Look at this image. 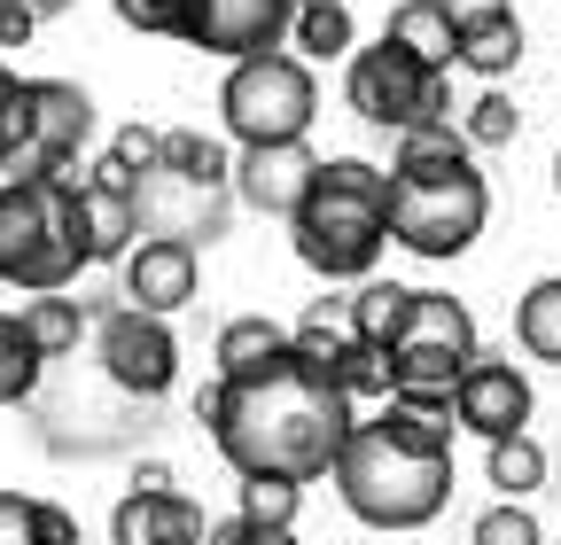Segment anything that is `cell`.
Segmentation results:
<instances>
[{"instance_id": "20", "label": "cell", "mask_w": 561, "mask_h": 545, "mask_svg": "<svg viewBox=\"0 0 561 545\" xmlns=\"http://www.w3.org/2000/svg\"><path fill=\"white\" fill-rule=\"evenodd\" d=\"M16 327H24V344L47 359V367H62V359H79V344H87V304L79 297H24V312H16Z\"/></svg>"}, {"instance_id": "27", "label": "cell", "mask_w": 561, "mask_h": 545, "mask_svg": "<svg viewBox=\"0 0 561 545\" xmlns=\"http://www.w3.org/2000/svg\"><path fill=\"white\" fill-rule=\"evenodd\" d=\"M39 382H47V359L24 344L16 312H0V405H32V397H39Z\"/></svg>"}, {"instance_id": "18", "label": "cell", "mask_w": 561, "mask_h": 545, "mask_svg": "<svg viewBox=\"0 0 561 545\" xmlns=\"http://www.w3.org/2000/svg\"><path fill=\"white\" fill-rule=\"evenodd\" d=\"M382 39H390V47H405L421 71H453V62H460V32L445 24L437 0H398L390 24H382Z\"/></svg>"}, {"instance_id": "2", "label": "cell", "mask_w": 561, "mask_h": 545, "mask_svg": "<svg viewBox=\"0 0 561 545\" xmlns=\"http://www.w3.org/2000/svg\"><path fill=\"white\" fill-rule=\"evenodd\" d=\"M289 242L320 281H367L390 250V164L320 156L297 219H289Z\"/></svg>"}, {"instance_id": "38", "label": "cell", "mask_w": 561, "mask_h": 545, "mask_svg": "<svg viewBox=\"0 0 561 545\" xmlns=\"http://www.w3.org/2000/svg\"><path fill=\"white\" fill-rule=\"evenodd\" d=\"M437 9H445V24H453V32H476V24L515 16V0H437Z\"/></svg>"}, {"instance_id": "40", "label": "cell", "mask_w": 561, "mask_h": 545, "mask_svg": "<svg viewBox=\"0 0 561 545\" xmlns=\"http://www.w3.org/2000/svg\"><path fill=\"white\" fill-rule=\"evenodd\" d=\"M39 537H47V545H79V514L55 507V499H39Z\"/></svg>"}, {"instance_id": "13", "label": "cell", "mask_w": 561, "mask_h": 545, "mask_svg": "<svg viewBox=\"0 0 561 545\" xmlns=\"http://www.w3.org/2000/svg\"><path fill=\"white\" fill-rule=\"evenodd\" d=\"M289 16L297 0H187V24H180V47H203V55H265L289 39Z\"/></svg>"}, {"instance_id": "33", "label": "cell", "mask_w": 561, "mask_h": 545, "mask_svg": "<svg viewBox=\"0 0 561 545\" xmlns=\"http://www.w3.org/2000/svg\"><path fill=\"white\" fill-rule=\"evenodd\" d=\"M375 421H382L390 437H405L413 452H445V460H453V437H460L445 414H405V405H390V397H382V414H375Z\"/></svg>"}, {"instance_id": "5", "label": "cell", "mask_w": 561, "mask_h": 545, "mask_svg": "<svg viewBox=\"0 0 561 545\" xmlns=\"http://www.w3.org/2000/svg\"><path fill=\"white\" fill-rule=\"evenodd\" d=\"M219 117H227V132H234L242 149H265V141H305L312 117H320V79H312V62H297L289 47H265V55L227 62Z\"/></svg>"}, {"instance_id": "1", "label": "cell", "mask_w": 561, "mask_h": 545, "mask_svg": "<svg viewBox=\"0 0 561 545\" xmlns=\"http://www.w3.org/2000/svg\"><path fill=\"white\" fill-rule=\"evenodd\" d=\"M195 421L210 429V444H219V460L234 475L320 484V475L335 467V452H343V437L359 429V405L335 390V374L320 359H305L289 344L250 382H210L195 397Z\"/></svg>"}, {"instance_id": "35", "label": "cell", "mask_w": 561, "mask_h": 545, "mask_svg": "<svg viewBox=\"0 0 561 545\" xmlns=\"http://www.w3.org/2000/svg\"><path fill=\"white\" fill-rule=\"evenodd\" d=\"M0 545H47V537H39V499L0 491Z\"/></svg>"}, {"instance_id": "26", "label": "cell", "mask_w": 561, "mask_h": 545, "mask_svg": "<svg viewBox=\"0 0 561 545\" xmlns=\"http://www.w3.org/2000/svg\"><path fill=\"white\" fill-rule=\"evenodd\" d=\"M515 344H523L530 359L561 367V272H553V281H538V289H523V304H515Z\"/></svg>"}, {"instance_id": "29", "label": "cell", "mask_w": 561, "mask_h": 545, "mask_svg": "<svg viewBox=\"0 0 561 545\" xmlns=\"http://www.w3.org/2000/svg\"><path fill=\"white\" fill-rule=\"evenodd\" d=\"M297 507H305V484H289V475H242V522L257 530H297Z\"/></svg>"}, {"instance_id": "43", "label": "cell", "mask_w": 561, "mask_h": 545, "mask_svg": "<svg viewBox=\"0 0 561 545\" xmlns=\"http://www.w3.org/2000/svg\"><path fill=\"white\" fill-rule=\"evenodd\" d=\"M553 187H561V156H553Z\"/></svg>"}, {"instance_id": "3", "label": "cell", "mask_w": 561, "mask_h": 545, "mask_svg": "<svg viewBox=\"0 0 561 545\" xmlns=\"http://www.w3.org/2000/svg\"><path fill=\"white\" fill-rule=\"evenodd\" d=\"M328 484H335L343 514L367 522V530H430L445 514V499H453V460L445 452H413L382 421H359L343 437Z\"/></svg>"}, {"instance_id": "21", "label": "cell", "mask_w": 561, "mask_h": 545, "mask_svg": "<svg viewBox=\"0 0 561 545\" xmlns=\"http://www.w3.org/2000/svg\"><path fill=\"white\" fill-rule=\"evenodd\" d=\"M460 164H476L468 141H460V125H413V132H398L390 179H445V172H460Z\"/></svg>"}, {"instance_id": "12", "label": "cell", "mask_w": 561, "mask_h": 545, "mask_svg": "<svg viewBox=\"0 0 561 545\" xmlns=\"http://www.w3.org/2000/svg\"><path fill=\"white\" fill-rule=\"evenodd\" d=\"M195 289H203V257H195V242L140 234V242L117 257V304H133V312L172 320V312L195 304Z\"/></svg>"}, {"instance_id": "36", "label": "cell", "mask_w": 561, "mask_h": 545, "mask_svg": "<svg viewBox=\"0 0 561 545\" xmlns=\"http://www.w3.org/2000/svg\"><path fill=\"white\" fill-rule=\"evenodd\" d=\"M110 156H117L125 172H140V179H149V172H157V125H125L117 141H110Z\"/></svg>"}, {"instance_id": "8", "label": "cell", "mask_w": 561, "mask_h": 545, "mask_svg": "<svg viewBox=\"0 0 561 545\" xmlns=\"http://www.w3.org/2000/svg\"><path fill=\"white\" fill-rule=\"evenodd\" d=\"M468 359H476V312L460 297H445V289H413L405 327L390 335V351H382L390 397L398 390H453Z\"/></svg>"}, {"instance_id": "24", "label": "cell", "mask_w": 561, "mask_h": 545, "mask_svg": "<svg viewBox=\"0 0 561 545\" xmlns=\"http://www.w3.org/2000/svg\"><path fill=\"white\" fill-rule=\"evenodd\" d=\"M405 304H413V289L405 281H359V297H343V320H351V335L359 344H375V351H390V335L405 327Z\"/></svg>"}, {"instance_id": "14", "label": "cell", "mask_w": 561, "mask_h": 545, "mask_svg": "<svg viewBox=\"0 0 561 545\" xmlns=\"http://www.w3.org/2000/svg\"><path fill=\"white\" fill-rule=\"evenodd\" d=\"M312 172H320L312 141H265V149H242V156H234L227 195L242 202V211H257V219H297Z\"/></svg>"}, {"instance_id": "28", "label": "cell", "mask_w": 561, "mask_h": 545, "mask_svg": "<svg viewBox=\"0 0 561 545\" xmlns=\"http://www.w3.org/2000/svg\"><path fill=\"white\" fill-rule=\"evenodd\" d=\"M460 62H468L476 79H507L515 62H523V24H515V16H500V24L460 32Z\"/></svg>"}, {"instance_id": "37", "label": "cell", "mask_w": 561, "mask_h": 545, "mask_svg": "<svg viewBox=\"0 0 561 545\" xmlns=\"http://www.w3.org/2000/svg\"><path fill=\"white\" fill-rule=\"evenodd\" d=\"M203 545H297V530H257V522L227 514V522H210V530H203Z\"/></svg>"}, {"instance_id": "30", "label": "cell", "mask_w": 561, "mask_h": 545, "mask_svg": "<svg viewBox=\"0 0 561 545\" xmlns=\"http://www.w3.org/2000/svg\"><path fill=\"white\" fill-rule=\"evenodd\" d=\"M328 374H335V390H343L351 405H382V397H390V367H382L375 344H359V335L328 359Z\"/></svg>"}, {"instance_id": "22", "label": "cell", "mask_w": 561, "mask_h": 545, "mask_svg": "<svg viewBox=\"0 0 561 545\" xmlns=\"http://www.w3.org/2000/svg\"><path fill=\"white\" fill-rule=\"evenodd\" d=\"M280 47H289L297 62H335V55L359 47V32H351L343 0H305V9L289 16V39H280Z\"/></svg>"}, {"instance_id": "17", "label": "cell", "mask_w": 561, "mask_h": 545, "mask_svg": "<svg viewBox=\"0 0 561 545\" xmlns=\"http://www.w3.org/2000/svg\"><path fill=\"white\" fill-rule=\"evenodd\" d=\"M79 234H87V265H117L140 242V202L117 195V187L79 179Z\"/></svg>"}, {"instance_id": "44", "label": "cell", "mask_w": 561, "mask_h": 545, "mask_svg": "<svg viewBox=\"0 0 561 545\" xmlns=\"http://www.w3.org/2000/svg\"><path fill=\"white\" fill-rule=\"evenodd\" d=\"M297 9H305V0H297Z\"/></svg>"}, {"instance_id": "32", "label": "cell", "mask_w": 561, "mask_h": 545, "mask_svg": "<svg viewBox=\"0 0 561 545\" xmlns=\"http://www.w3.org/2000/svg\"><path fill=\"white\" fill-rule=\"evenodd\" d=\"M468 545H546V530H538V514H530L523 499H500V507L476 514Z\"/></svg>"}, {"instance_id": "41", "label": "cell", "mask_w": 561, "mask_h": 545, "mask_svg": "<svg viewBox=\"0 0 561 545\" xmlns=\"http://www.w3.org/2000/svg\"><path fill=\"white\" fill-rule=\"evenodd\" d=\"M133 491H180V475L164 460H133Z\"/></svg>"}, {"instance_id": "31", "label": "cell", "mask_w": 561, "mask_h": 545, "mask_svg": "<svg viewBox=\"0 0 561 545\" xmlns=\"http://www.w3.org/2000/svg\"><path fill=\"white\" fill-rule=\"evenodd\" d=\"M515 132H523V109H515L500 86L468 102V125H460V141H468V149H507Z\"/></svg>"}, {"instance_id": "25", "label": "cell", "mask_w": 561, "mask_h": 545, "mask_svg": "<svg viewBox=\"0 0 561 545\" xmlns=\"http://www.w3.org/2000/svg\"><path fill=\"white\" fill-rule=\"evenodd\" d=\"M483 484L500 491V499H530L546 491V444L523 429V437H500V444H483Z\"/></svg>"}, {"instance_id": "6", "label": "cell", "mask_w": 561, "mask_h": 545, "mask_svg": "<svg viewBox=\"0 0 561 545\" xmlns=\"http://www.w3.org/2000/svg\"><path fill=\"white\" fill-rule=\"evenodd\" d=\"M343 102L375 132H413V125H453V71H421V62L390 39L343 55Z\"/></svg>"}, {"instance_id": "42", "label": "cell", "mask_w": 561, "mask_h": 545, "mask_svg": "<svg viewBox=\"0 0 561 545\" xmlns=\"http://www.w3.org/2000/svg\"><path fill=\"white\" fill-rule=\"evenodd\" d=\"M24 9H32V16H62V9H70V0H24Z\"/></svg>"}, {"instance_id": "39", "label": "cell", "mask_w": 561, "mask_h": 545, "mask_svg": "<svg viewBox=\"0 0 561 545\" xmlns=\"http://www.w3.org/2000/svg\"><path fill=\"white\" fill-rule=\"evenodd\" d=\"M39 32V16L24 9V0H0V62H9V47H24Z\"/></svg>"}, {"instance_id": "16", "label": "cell", "mask_w": 561, "mask_h": 545, "mask_svg": "<svg viewBox=\"0 0 561 545\" xmlns=\"http://www.w3.org/2000/svg\"><path fill=\"white\" fill-rule=\"evenodd\" d=\"M203 507L187 491H125L110 507V545H203Z\"/></svg>"}, {"instance_id": "4", "label": "cell", "mask_w": 561, "mask_h": 545, "mask_svg": "<svg viewBox=\"0 0 561 545\" xmlns=\"http://www.w3.org/2000/svg\"><path fill=\"white\" fill-rule=\"evenodd\" d=\"M87 272L79 234V172L0 179V281L24 297H55Z\"/></svg>"}, {"instance_id": "7", "label": "cell", "mask_w": 561, "mask_h": 545, "mask_svg": "<svg viewBox=\"0 0 561 545\" xmlns=\"http://www.w3.org/2000/svg\"><path fill=\"white\" fill-rule=\"evenodd\" d=\"M483 219H491V187L476 164H460L445 179H390V242L430 265L460 257L483 234Z\"/></svg>"}, {"instance_id": "23", "label": "cell", "mask_w": 561, "mask_h": 545, "mask_svg": "<svg viewBox=\"0 0 561 545\" xmlns=\"http://www.w3.org/2000/svg\"><path fill=\"white\" fill-rule=\"evenodd\" d=\"M157 172H172V179H187V187H227L234 156H227L219 141H210V132L172 125V132H157Z\"/></svg>"}, {"instance_id": "15", "label": "cell", "mask_w": 561, "mask_h": 545, "mask_svg": "<svg viewBox=\"0 0 561 545\" xmlns=\"http://www.w3.org/2000/svg\"><path fill=\"white\" fill-rule=\"evenodd\" d=\"M140 234H172V242H219L227 234V187H187L172 172L140 179Z\"/></svg>"}, {"instance_id": "34", "label": "cell", "mask_w": 561, "mask_h": 545, "mask_svg": "<svg viewBox=\"0 0 561 545\" xmlns=\"http://www.w3.org/2000/svg\"><path fill=\"white\" fill-rule=\"evenodd\" d=\"M110 9H117V24L149 32V39H180V24H187V0H110Z\"/></svg>"}, {"instance_id": "19", "label": "cell", "mask_w": 561, "mask_h": 545, "mask_svg": "<svg viewBox=\"0 0 561 545\" xmlns=\"http://www.w3.org/2000/svg\"><path fill=\"white\" fill-rule=\"evenodd\" d=\"M280 351H289V327L265 320V312L227 320V327H219V344H210V359H219V382H250V374H265Z\"/></svg>"}, {"instance_id": "9", "label": "cell", "mask_w": 561, "mask_h": 545, "mask_svg": "<svg viewBox=\"0 0 561 545\" xmlns=\"http://www.w3.org/2000/svg\"><path fill=\"white\" fill-rule=\"evenodd\" d=\"M87 335H94V367H102L133 405H157V397L180 382V335H172V320L133 312V304H110Z\"/></svg>"}, {"instance_id": "10", "label": "cell", "mask_w": 561, "mask_h": 545, "mask_svg": "<svg viewBox=\"0 0 561 545\" xmlns=\"http://www.w3.org/2000/svg\"><path fill=\"white\" fill-rule=\"evenodd\" d=\"M94 141V94L79 79H24V149L9 156V179L70 172Z\"/></svg>"}, {"instance_id": "11", "label": "cell", "mask_w": 561, "mask_h": 545, "mask_svg": "<svg viewBox=\"0 0 561 545\" xmlns=\"http://www.w3.org/2000/svg\"><path fill=\"white\" fill-rule=\"evenodd\" d=\"M530 414H538V397H530L523 367L476 344V359H468L460 382H453V429H468V437H483V444H500V437H523Z\"/></svg>"}]
</instances>
